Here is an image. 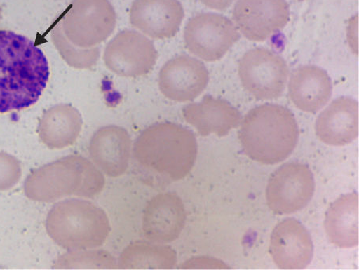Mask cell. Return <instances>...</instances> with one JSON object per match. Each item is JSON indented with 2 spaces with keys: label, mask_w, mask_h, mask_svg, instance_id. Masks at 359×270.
<instances>
[{
  "label": "cell",
  "mask_w": 359,
  "mask_h": 270,
  "mask_svg": "<svg viewBox=\"0 0 359 270\" xmlns=\"http://www.w3.org/2000/svg\"><path fill=\"white\" fill-rule=\"evenodd\" d=\"M49 78L42 50L22 34L0 30V114L32 107Z\"/></svg>",
  "instance_id": "6da1fadb"
},
{
  "label": "cell",
  "mask_w": 359,
  "mask_h": 270,
  "mask_svg": "<svg viewBox=\"0 0 359 270\" xmlns=\"http://www.w3.org/2000/svg\"><path fill=\"white\" fill-rule=\"evenodd\" d=\"M238 138L245 154L263 164L284 161L295 149L299 136L297 120L282 105L264 104L241 121Z\"/></svg>",
  "instance_id": "7a4b0ae2"
},
{
  "label": "cell",
  "mask_w": 359,
  "mask_h": 270,
  "mask_svg": "<svg viewBox=\"0 0 359 270\" xmlns=\"http://www.w3.org/2000/svg\"><path fill=\"white\" fill-rule=\"evenodd\" d=\"M133 154L141 166L178 181L195 166L198 143L189 129L172 122L157 123L141 133Z\"/></svg>",
  "instance_id": "3957f363"
},
{
  "label": "cell",
  "mask_w": 359,
  "mask_h": 270,
  "mask_svg": "<svg viewBox=\"0 0 359 270\" xmlns=\"http://www.w3.org/2000/svg\"><path fill=\"white\" fill-rule=\"evenodd\" d=\"M104 184L94 164L74 154L34 170L25 181V192L31 201L52 203L72 196L93 198L102 191Z\"/></svg>",
  "instance_id": "277c9868"
},
{
  "label": "cell",
  "mask_w": 359,
  "mask_h": 270,
  "mask_svg": "<svg viewBox=\"0 0 359 270\" xmlns=\"http://www.w3.org/2000/svg\"><path fill=\"white\" fill-rule=\"evenodd\" d=\"M46 228L52 240L69 251L100 248L111 231L104 211L81 199H68L56 204L47 215Z\"/></svg>",
  "instance_id": "5b68a950"
},
{
  "label": "cell",
  "mask_w": 359,
  "mask_h": 270,
  "mask_svg": "<svg viewBox=\"0 0 359 270\" xmlns=\"http://www.w3.org/2000/svg\"><path fill=\"white\" fill-rule=\"evenodd\" d=\"M65 36L78 48H96L111 36L116 14L109 0H73L60 20Z\"/></svg>",
  "instance_id": "8992f818"
},
{
  "label": "cell",
  "mask_w": 359,
  "mask_h": 270,
  "mask_svg": "<svg viewBox=\"0 0 359 270\" xmlns=\"http://www.w3.org/2000/svg\"><path fill=\"white\" fill-rule=\"evenodd\" d=\"M238 74L241 85L250 95L267 101L283 95L290 69L284 58L276 53L255 48L241 57Z\"/></svg>",
  "instance_id": "52a82bcc"
},
{
  "label": "cell",
  "mask_w": 359,
  "mask_h": 270,
  "mask_svg": "<svg viewBox=\"0 0 359 270\" xmlns=\"http://www.w3.org/2000/svg\"><path fill=\"white\" fill-rule=\"evenodd\" d=\"M188 51L200 60L213 62L222 60L240 39L233 22L215 13H202L187 22L184 34Z\"/></svg>",
  "instance_id": "ba28073f"
},
{
  "label": "cell",
  "mask_w": 359,
  "mask_h": 270,
  "mask_svg": "<svg viewBox=\"0 0 359 270\" xmlns=\"http://www.w3.org/2000/svg\"><path fill=\"white\" fill-rule=\"evenodd\" d=\"M315 191V180L304 163H287L271 175L266 189L269 208L276 215H290L304 208Z\"/></svg>",
  "instance_id": "9c48e42d"
},
{
  "label": "cell",
  "mask_w": 359,
  "mask_h": 270,
  "mask_svg": "<svg viewBox=\"0 0 359 270\" xmlns=\"http://www.w3.org/2000/svg\"><path fill=\"white\" fill-rule=\"evenodd\" d=\"M154 43L146 35L133 30L117 34L106 46V67L120 77L138 78L148 74L158 60Z\"/></svg>",
  "instance_id": "30bf717a"
},
{
  "label": "cell",
  "mask_w": 359,
  "mask_h": 270,
  "mask_svg": "<svg viewBox=\"0 0 359 270\" xmlns=\"http://www.w3.org/2000/svg\"><path fill=\"white\" fill-rule=\"evenodd\" d=\"M232 16L247 39L264 42L287 25L290 8L286 0H238Z\"/></svg>",
  "instance_id": "8fae6325"
},
{
  "label": "cell",
  "mask_w": 359,
  "mask_h": 270,
  "mask_svg": "<svg viewBox=\"0 0 359 270\" xmlns=\"http://www.w3.org/2000/svg\"><path fill=\"white\" fill-rule=\"evenodd\" d=\"M209 79L208 69L201 61L181 55L163 65L158 74V87L170 101L191 102L202 95Z\"/></svg>",
  "instance_id": "7c38bea8"
},
{
  "label": "cell",
  "mask_w": 359,
  "mask_h": 270,
  "mask_svg": "<svg viewBox=\"0 0 359 270\" xmlns=\"http://www.w3.org/2000/svg\"><path fill=\"white\" fill-rule=\"evenodd\" d=\"M269 253L280 269H304L313 260V239L298 220L285 219L271 234Z\"/></svg>",
  "instance_id": "4fadbf2b"
},
{
  "label": "cell",
  "mask_w": 359,
  "mask_h": 270,
  "mask_svg": "<svg viewBox=\"0 0 359 270\" xmlns=\"http://www.w3.org/2000/svg\"><path fill=\"white\" fill-rule=\"evenodd\" d=\"M184 15L179 0H135L129 20L146 36L167 39L177 34Z\"/></svg>",
  "instance_id": "5bb4252c"
},
{
  "label": "cell",
  "mask_w": 359,
  "mask_h": 270,
  "mask_svg": "<svg viewBox=\"0 0 359 270\" xmlns=\"http://www.w3.org/2000/svg\"><path fill=\"white\" fill-rule=\"evenodd\" d=\"M185 222L186 211L182 199L174 193L161 194L146 207L144 236L153 243H172L180 236Z\"/></svg>",
  "instance_id": "9a60e30c"
},
{
  "label": "cell",
  "mask_w": 359,
  "mask_h": 270,
  "mask_svg": "<svg viewBox=\"0 0 359 270\" xmlns=\"http://www.w3.org/2000/svg\"><path fill=\"white\" fill-rule=\"evenodd\" d=\"M132 140L126 129L116 126L99 128L90 143L92 161L110 177L125 174L131 158Z\"/></svg>",
  "instance_id": "2e32d148"
},
{
  "label": "cell",
  "mask_w": 359,
  "mask_h": 270,
  "mask_svg": "<svg viewBox=\"0 0 359 270\" xmlns=\"http://www.w3.org/2000/svg\"><path fill=\"white\" fill-rule=\"evenodd\" d=\"M316 134L322 142L344 146L358 136V102L350 97L335 99L317 117Z\"/></svg>",
  "instance_id": "e0dca14e"
},
{
  "label": "cell",
  "mask_w": 359,
  "mask_h": 270,
  "mask_svg": "<svg viewBox=\"0 0 359 270\" xmlns=\"http://www.w3.org/2000/svg\"><path fill=\"white\" fill-rule=\"evenodd\" d=\"M185 121L202 137H225L241 122L240 112L226 100L205 95L198 103L182 108Z\"/></svg>",
  "instance_id": "ac0fdd59"
},
{
  "label": "cell",
  "mask_w": 359,
  "mask_h": 270,
  "mask_svg": "<svg viewBox=\"0 0 359 270\" xmlns=\"http://www.w3.org/2000/svg\"><path fill=\"white\" fill-rule=\"evenodd\" d=\"M288 95L299 109L316 114L331 99L332 82L325 69L311 65L302 66L290 75Z\"/></svg>",
  "instance_id": "d6986e66"
},
{
  "label": "cell",
  "mask_w": 359,
  "mask_h": 270,
  "mask_svg": "<svg viewBox=\"0 0 359 270\" xmlns=\"http://www.w3.org/2000/svg\"><path fill=\"white\" fill-rule=\"evenodd\" d=\"M83 121L79 110L69 104H61L47 109L41 117L39 137L50 149H63L79 139Z\"/></svg>",
  "instance_id": "ffe728a7"
},
{
  "label": "cell",
  "mask_w": 359,
  "mask_h": 270,
  "mask_svg": "<svg viewBox=\"0 0 359 270\" xmlns=\"http://www.w3.org/2000/svg\"><path fill=\"white\" fill-rule=\"evenodd\" d=\"M358 195L346 194L335 201L327 210L325 222L327 238L340 248L358 245Z\"/></svg>",
  "instance_id": "44dd1931"
},
{
  "label": "cell",
  "mask_w": 359,
  "mask_h": 270,
  "mask_svg": "<svg viewBox=\"0 0 359 270\" xmlns=\"http://www.w3.org/2000/svg\"><path fill=\"white\" fill-rule=\"evenodd\" d=\"M177 261L169 246L137 242L129 245L119 259L120 269H172Z\"/></svg>",
  "instance_id": "7402d4cb"
},
{
  "label": "cell",
  "mask_w": 359,
  "mask_h": 270,
  "mask_svg": "<svg viewBox=\"0 0 359 270\" xmlns=\"http://www.w3.org/2000/svg\"><path fill=\"white\" fill-rule=\"evenodd\" d=\"M50 37L52 43H54L65 62L75 69H92L96 66L100 56H101V50L98 46L83 49L70 43L65 36L60 20L53 27Z\"/></svg>",
  "instance_id": "603a6c76"
},
{
  "label": "cell",
  "mask_w": 359,
  "mask_h": 270,
  "mask_svg": "<svg viewBox=\"0 0 359 270\" xmlns=\"http://www.w3.org/2000/svg\"><path fill=\"white\" fill-rule=\"evenodd\" d=\"M54 269H116L115 258L108 252L70 251L61 256L55 262Z\"/></svg>",
  "instance_id": "cb8c5ba5"
},
{
  "label": "cell",
  "mask_w": 359,
  "mask_h": 270,
  "mask_svg": "<svg viewBox=\"0 0 359 270\" xmlns=\"http://www.w3.org/2000/svg\"><path fill=\"white\" fill-rule=\"evenodd\" d=\"M21 177L22 168L19 160L5 152H0V191L13 189Z\"/></svg>",
  "instance_id": "d4e9b609"
},
{
  "label": "cell",
  "mask_w": 359,
  "mask_h": 270,
  "mask_svg": "<svg viewBox=\"0 0 359 270\" xmlns=\"http://www.w3.org/2000/svg\"><path fill=\"white\" fill-rule=\"evenodd\" d=\"M180 269H231L222 261L207 257H196L182 264Z\"/></svg>",
  "instance_id": "484cf974"
},
{
  "label": "cell",
  "mask_w": 359,
  "mask_h": 270,
  "mask_svg": "<svg viewBox=\"0 0 359 270\" xmlns=\"http://www.w3.org/2000/svg\"><path fill=\"white\" fill-rule=\"evenodd\" d=\"M203 4L210 9L224 11L231 7L235 0H200Z\"/></svg>",
  "instance_id": "4316f807"
},
{
  "label": "cell",
  "mask_w": 359,
  "mask_h": 270,
  "mask_svg": "<svg viewBox=\"0 0 359 270\" xmlns=\"http://www.w3.org/2000/svg\"><path fill=\"white\" fill-rule=\"evenodd\" d=\"M1 18H2V8H1V6H0V20H1Z\"/></svg>",
  "instance_id": "83f0119b"
}]
</instances>
